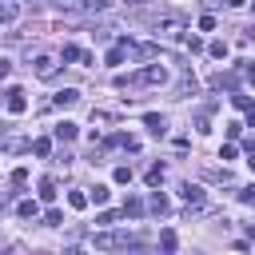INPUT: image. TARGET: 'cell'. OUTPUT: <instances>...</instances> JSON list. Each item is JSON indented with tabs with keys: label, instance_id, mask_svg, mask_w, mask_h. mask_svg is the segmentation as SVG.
<instances>
[{
	"label": "cell",
	"instance_id": "cell-1",
	"mask_svg": "<svg viewBox=\"0 0 255 255\" xmlns=\"http://www.w3.org/2000/svg\"><path fill=\"white\" fill-rule=\"evenodd\" d=\"M28 108V100H24V88H8V112L12 116H20Z\"/></svg>",
	"mask_w": 255,
	"mask_h": 255
},
{
	"label": "cell",
	"instance_id": "cell-2",
	"mask_svg": "<svg viewBox=\"0 0 255 255\" xmlns=\"http://www.w3.org/2000/svg\"><path fill=\"white\" fill-rule=\"evenodd\" d=\"M179 195H183V199H187L191 207H199V203H203V187H199V183H191V179H187V183L179 187Z\"/></svg>",
	"mask_w": 255,
	"mask_h": 255
},
{
	"label": "cell",
	"instance_id": "cell-3",
	"mask_svg": "<svg viewBox=\"0 0 255 255\" xmlns=\"http://www.w3.org/2000/svg\"><path fill=\"white\" fill-rule=\"evenodd\" d=\"M155 32H159L163 40H175V36L183 32V24H179V20H159V24H155Z\"/></svg>",
	"mask_w": 255,
	"mask_h": 255
},
{
	"label": "cell",
	"instance_id": "cell-4",
	"mask_svg": "<svg viewBox=\"0 0 255 255\" xmlns=\"http://www.w3.org/2000/svg\"><path fill=\"white\" fill-rule=\"evenodd\" d=\"M52 72H56V60H52V56H36V76H40V80H48Z\"/></svg>",
	"mask_w": 255,
	"mask_h": 255
},
{
	"label": "cell",
	"instance_id": "cell-5",
	"mask_svg": "<svg viewBox=\"0 0 255 255\" xmlns=\"http://www.w3.org/2000/svg\"><path fill=\"white\" fill-rule=\"evenodd\" d=\"M143 124H147V131H151V135H163V128H167V120H163V116H155V112H147V116H143Z\"/></svg>",
	"mask_w": 255,
	"mask_h": 255
},
{
	"label": "cell",
	"instance_id": "cell-6",
	"mask_svg": "<svg viewBox=\"0 0 255 255\" xmlns=\"http://www.w3.org/2000/svg\"><path fill=\"white\" fill-rule=\"evenodd\" d=\"M76 100H80V92H76V88H64V92H56V108H72Z\"/></svg>",
	"mask_w": 255,
	"mask_h": 255
},
{
	"label": "cell",
	"instance_id": "cell-7",
	"mask_svg": "<svg viewBox=\"0 0 255 255\" xmlns=\"http://www.w3.org/2000/svg\"><path fill=\"white\" fill-rule=\"evenodd\" d=\"M80 135V128L72 124V120H64V124H56V139H76Z\"/></svg>",
	"mask_w": 255,
	"mask_h": 255
},
{
	"label": "cell",
	"instance_id": "cell-8",
	"mask_svg": "<svg viewBox=\"0 0 255 255\" xmlns=\"http://www.w3.org/2000/svg\"><path fill=\"white\" fill-rule=\"evenodd\" d=\"M143 179H147V187H159V183H163V163L147 167V175H143Z\"/></svg>",
	"mask_w": 255,
	"mask_h": 255
},
{
	"label": "cell",
	"instance_id": "cell-9",
	"mask_svg": "<svg viewBox=\"0 0 255 255\" xmlns=\"http://www.w3.org/2000/svg\"><path fill=\"white\" fill-rule=\"evenodd\" d=\"M68 207L84 211V207H88V195H84V191H72V195H68Z\"/></svg>",
	"mask_w": 255,
	"mask_h": 255
},
{
	"label": "cell",
	"instance_id": "cell-10",
	"mask_svg": "<svg viewBox=\"0 0 255 255\" xmlns=\"http://www.w3.org/2000/svg\"><path fill=\"white\" fill-rule=\"evenodd\" d=\"M16 211H20L24 219H28V215H36L40 207H36V199H20V203H16Z\"/></svg>",
	"mask_w": 255,
	"mask_h": 255
},
{
	"label": "cell",
	"instance_id": "cell-11",
	"mask_svg": "<svg viewBox=\"0 0 255 255\" xmlns=\"http://www.w3.org/2000/svg\"><path fill=\"white\" fill-rule=\"evenodd\" d=\"M207 52H211L215 60H223V56H227V44H223V40H211V44H207Z\"/></svg>",
	"mask_w": 255,
	"mask_h": 255
},
{
	"label": "cell",
	"instance_id": "cell-12",
	"mask_svg": "<svg viewBox=\"0 0 255 255\" xmlns=\"http://www.w3.org/2000/svg\"><path fill=\"white\" fill-rule=\"evenodd\" d=\"M108 64H112V68H120V64H124V44H116V48L108 52Z\"/></svg>",
	"mask_w": 255,
	"mask_h": 255
},
{
	"label": "cell",
	"instance_id": "cell-13",
	"mask_svg": "<svg viewBox=\"0 0 255 255\" xmlns=\"http://www.w3.org/2000/svg\"><path fill=\"white\" fill-rule=\"evenodd\" d=\"M32 151H36V155H40V159H44V155H48V151H52V139H36V143H32Z\"/></svg>",
	"mask_w": 255,
	"mask_h": 255
},
{
	"label": "cell",
	"instance_id": "cell-14",
	"mask_svg": "<svg viewBox=\"0 0 255 255\" xmlns=\"http://www.w3.org/2000/svg\"><path fill=\"white\" fill-rule=\"evenodd\" d=\"M112 179H116V183H131V167H116Z\"/></svg>",
	"mask_w": 255,
	"mask_h": 255
},
{
	"label": "cell",
	"instance_id": "cell-15",
	"mask_svg": "<svg viewBox=\"0 0 255 255\" xmlns=\"http://www.w3.org/2000/svg\"><path fill=\"white\" fill-rule=\"evenodd\" d=\"M56 195V183L52 179H40V199H52Z\"/></svg>",
	"mask_w": 255,
	"mask_h": 255
},
{
	"label": "cell",
	"instance_id": "cell-16",
	"mask_svg": "<svg viewBox=\"0 0 255 255\" xmlns=\"http://www.w3.org/2000/svg\"><path fill=\"white\" fill-rule=\"evenodd\" d=\"M108 195H112V191L100 183V187H92V195H88V199H96V203H108Z\"/></svg>",
	"mask_w": 255,
	"mask_h": 255
},
{
	"label": "cell",
	"instance_id": "cell-17",
	"mask_svg": "<svg viewBox=\"0 0 255 255\" xmlns=\"http://www.w3.org/2000/svg\"><path fill=\"white\" fill-rule=\"evenodd\" d=\"M219 159L231 163V159H235V143H223V147H219Z\"/></svg>",
	"mask_w": 255,
	"mask_h": 255
},
{
	"label": "cell",
	"instance_id": "cell-18",
	"mask_svg": "<svg viewBox=\"0 0 255 255\" xmlns=\"http://www.w3.org/2000/svg\"><path fill=\"white\" fill-rule=\"evenodd\" d=\"M12 183H16V187L28 183V167H16V171H12Z\"/></svg>",
	"mask_w": 255,
	"mask_h": 255
},
{
	"label": "cell",
	"instance_id": "cell-19",
	"mask_svg": "<svg viewBox=\"0 0 255 255\" xmlns=\"http://www.w3.org/2000/svg\"><path fill=\"white\" fill-rule=\"evenodd\" d=\"M151 211H159V215H163V211H167V199H163V195H151Z\"/></svg>",
	"mask_w": 255,
	"mask_h": 255
},
{
	"label": "cell",
	"instance_id": "cell-20",
	"mask_svg": "<svg viewBox=\"0 0 255 255\" xmlns=\"http://www.w3.org/2000/svg\"><path fill=\"white\" fill-rule=\"evenodd\" d=\"M64 60H80V48L76 44H64Z\"/></svg>",
	"mask_w": 255,
	"mask_h": 255
},
{
	"label": "cell",
	"instance_id": "cell-21",
	"mask_svg": "<svg viewBox=\"0 0 255 255\" xmlns=\"http://www.w3.org/2000/svg\"><path fill=\"white\" fill-rule=\"evenodd\" d=\"M159 243H163V247L171 251V247H175V231H163V235H159Z\"/></svg>",
	"mask_w": 255,
	"mask_h": 255
},
{
	"label": "cell",
	"instance_id": "cell-22",
	"mask_svg": "<svg viewBox=\"0 0 255 255\" xmlns=\"http://www.w3.org/2000/svg\"><path fill=\"white\" fill-rule=\"evenodd\" d=\"M8 72H12V64H8V60H0V80H8Z\"/></svg>",
	"mask_w": 255,
	"mask_h": 255
},
{
	"label": "cell",
	"instance_id": "cell-23",
	"mask_svg": "<svg viewBox=\"0 0 255 255\" xmlns=\"http://www.w3.org/2000/svg\"><path fill=\"white\" fill-rule=\"evenodd\" d=\"M247 124H251V128H255V108H247Z\"/></svg>",
	"mask_w": 255,
	"mask_h": 255
},
{
	"label": "cell",
	"instance_id": "cell-24",
	"mask_svg": "<svg viewBox=\"0 0 255 255\" xmlns=\"http://www.w3.org/2000/svg\"><path fill=\"white\" fill-rule=\"evenodd\" d=\"M227 4H231V8H239V4H247V0H227Z\"/></svg>",
	"mask_w": 255,
	"mask_h": 255
},
{
	"label": "cell",
	"instance_id": "cell-25",
	"mask_svg": "<svg viewBox=\"0 0 255 255\" xmlns=\"http://www.w3.org/2000/svg\"><path fill=\"white\" fill-rule=\"evenodd\" d=\"M247 163H251V171H255V155H251V159H247Z\"/></svg>",
	"mask_w": 255,
	"mask_h": 255
}]
</instances>
